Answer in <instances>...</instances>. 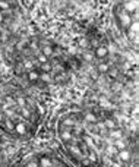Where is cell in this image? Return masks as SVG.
I'll return each mask as SVG.
<instances>
[{
  "instance_id": "cell-25",
  "label": "cell",
  "mask_w": 139,
  "mask_h": 167,
  "mask_svg": "<svg viewBox=\"0 0 139 167\" xmlns=\"http://www.w3.org/2000/svg\"><path fill=\"white\" fill-rule=\"evenodd\" d=\"M38 62L40 63H46V62H48V57H46L44 54H40L38 56Z\"/></svg>"
},
{
  "instance_id": "cell-17",
  "label": "cell",
  "mask_w": 139,
  "mask_h": 167,
  "mask_svg": "<svg viewBox=\"0 0 139 167\" xmlns=\"http://www.w3.org/2000/svg\"><path fill=\"white\" fill-rule=\"evenodd\" d=\"M19 110H21V114H22L24 117H27V119H28V117L31 116V113H29V110H28L27 107H19Z\"/></svg>"
},
{
  "instance_id": "cell-8",
  "label": "cell",
  "mask_w": 139,
  "mask_h": 167,
  "mask_svg": "<svg viewBox=\"0 0 139 167\" xmlns=\"http://www.w3.org/2000/svg\"><path fill=\"white\" fill-rule=\"evenodd\" d=\"M108 135H110L111 141H116V139H120L121 138V131H119V129H110Z\"/></svg>"
},
{
  "instance_id": "cell-23",
  "label": "cell",
  "mask_w": 139,
  "mask_h": 167,
  "mask_svg": "<svg viewBox=\"0 0 139 167\" xmlns=\"http://www.w3.org/2000/svg\"><path fill=\"white\" fill-rule=\"evenodd\" d=\"M84 59H85L86 62H91V60L94 59V54H92V53H85V54H84Z\"/></svg>"
},
{
  "instance_id": "cell-24",
  "label": "cell",
  "mask_w": 139,
  "mask_h": 167,
  "mask_svg": "<svg viewBox=\"0 0 139 167\" xmlns=\"http://www.w3.org/2000/svg\"><path fill=\"white\" fill-rule=\"evenodd\" d=\"M117 160H119V158H117ZM110 163H111L113 167H123V161H120V160H119V161H110Z\"/></svg>"
},
{
  "instance_id": "cell-32",
  "label": "cell",
  "mask_w": 139,
  "mask_h": 167,
  "mask_svg": "<svg viewBox=\"0 0 139 167\" xmlns=\"http://www.w3.org/2000/svg\"><path fill=\"white\" fill-rule=\"evenodd\" d=\"M95 160H97V158H95V155H94V154H91V155H89V161H95Z\"/></svg>"
},
{
  "instance_id": "cell-19",
  "label": "cell",
  "mask_w": 139,
  "mask_h": 167,
  "mask_svg": "<svg viewBox=\"0 0 139 167\" xmlns=\"http://www.w3.org/2000/svg\"><path fill=\"white\" fill-rule=\"evenodd\" d=\"M40 166H41V167H50V166H51V161H50L48 158H41Z\"/></svg>"
},
{
  "instance_id": "cell-14",
  "label": "cell",
  "mask_w": 139,
  "mask_h": 167,
  "mask_svg": "<svg viewBox=\"0 0 139 167\" xmlns=\"http://www.w3.org/2000/svg\"><path fill=\"white\" fill-rule=\"evenodd\" d=\"M69 151H70L72 154H75V155H81V154H82L81 148L76 147V145H70V147H69Z\"/></svg>"
},
{
  "instance_id": "cell-21",
  "label": "cell",
  "mask_w": 139,
  "mask_h": 167,
  "mask_svg": "<svg viewBox=\"0 0 139 167\" xmlns=\"http://www.w3.org/2000/svg\"><path fill=\"white\" fill-rule=\"evenodd\" d=\"M84 139H85V142H86L89 147H92V148L95 147V145H94V141H92V138H91V136H84Z\"/></svg>"
},
{
  "instance_id": "cell-6",
  "label": "cell",
  "mask_w": 139,
  "mask_h": 167,
  "mask_svg": "<svg viewBox=\"0 0 139 167\" xmlns=\"http://www.w3.org/2000/svg\"><path fill=\"white\" fill-rule=\"evenodd\" d=\"M73 138V135H72V132L69 131V129H66V131H62L60 132V139L63 141V142H67V141H70Z\"/></svg>"
},
{
  "instance_id": "cell-7",
  "label": "cell",
  "mask_w": 139,
  "mask_h": 167,
  "mask_svg": "<svg viewBox=\"0 0 139 167\" xmlns=\"http://www.w3.org/2000/svg\"><path fill=\"white\" fill-rule=\"evenodd\" d=\"M84 119H85V122H88V123H97V122H98V119H97V116H95L94 113H91V112H88V113H85V116H84Z\"/></svg>"
},
{
  "instance_id": "cell-2",
  "label": "cell",
  "mask_w": 139,
  "mask_h": 167,
  "mask_svg": "<svg viewBox=\"0 0 139 167\" xmlns=\"http://www.w3.org/2000/svg\"><path fill=\"white\" fill-rule=\"evenodd\" d=\"M120 161H123V163H126V161H129L130 158H132V155H130V152L124 148V149H120V151H117V155H116Z\"/></svg>"
},
{
  "instance_id": "cell-9",
  "label": "cell",
  "mask_w": 139,
  "mask_h": 167,
  "mask_svg": "<svg viewBox=\"0 0 139 167\" xmlns=\"http://www.w3.org/2000/svg\"><path fill=\"white\" fill-rule=\"evenodd\" d=\"M113 145L117 148V151H120V149H124V148H126V144H124V141H121V138H120V139L113 141Z\"/></svg>"
},
{
  "instance_id": "cell-29",
  "label": "cell",
  "mask_w": 139,
  "mask_h": 167,
  "mask_svg": "<svg viewBox=\"0 0 139 167\" xmlns=\"http://www.w3.org/2000/svg\"><path fill=\"white\" fill-rule=\"evenodd\" d=\"M27 167H38V163H37V161H29V163L27 164Z\"/></svg>"
},
{
  "instance_id": "cell-31",
  "label": "cell",
  "mask_w": 139,
  "mask_h": 167,
  "mask_svg": "<svg viewBox=\"0 0 139 167\" xmlns=\"http://www.w3.org/2000/svg\"><path fill=\"white\" fill-rule=\"evenodd\" d=\"M37 47H38V46H37V43H31V48H32V50H35Z\"/></svg>"
},
{
  "instance_id": "cell-3",
  "label": "cell",
  "mask_w": 139,
  "mask_h": 167,
  "mask_svg": "<svg viewBox=\"0 0 139 167\" xmlns=\"http://www.w3.org/2000/svg\"><path fill=\"white\" fill-rule=\"evenodd\" d=\"M120 25H123V27L132 25V18H130V15H129L127 12L120 13Z\"/></svg>"
},
{
  "instance_id": "cell-33",
  "label": "cell",
  "mask_w": 139,
  "mask_h": 167,
  "mask_svg": "<svg viewBox=\"0 0 139 167\" xmlns=\"http://www.w3.org/2000/svg\"><path fill=\"white\" fill-rule=\"evenodd\" d=\"M3 119H5V114H3V113H0V123L3 122Z\"/></svg>"
},
{
  "instance_id": "cell-27",
  "label": "cell",
  "mask_w": 139,
  "mask_h": 167,
  "mask_svg": "<svg viewBox=\"0 0 139 167\" xmlns=\"http://www.w3.org/2000/svg\"><path fill=\"white\" fill-rule=\"evenodd\" d=\"M107 152H111V155L113 154H117V148L113 145V147H110V148H107Z\"/></svg>"
},
{
  "instance_id": "cell-5",
  "label": "cell",
  "mask_w": 139,
  "mask_h": 167,
  "mask_svg": "<svg viewBox=\"0 0 139 167\" xmlns=\"http://www.w3.org/2000/svg\"><path fill=\"white\" fill-rule=\"evenodd\" d=\"M13 131H15L18 135H25V133H27V125L22 123V122H19V123L13 128Z\"/></svg>"
},
{
  "instance_id": "cell-18",
  "label": "cell",
  "mask_w": 139,
  "mask_h": 167,
  "mask_svg": "<svg viewBox=\"0 0 139 167\" xmlns=\"http://www.w3.org/2000/svg\"><path fill=\"white\" fill-rule=\"evenodd\" d=\"M63 125L65 126H75L76 125V120L75 119H65L63 120Z\"/></svg>"
},
{
  "instance_id": "cell-4",
  "label": "cell",
  "mask_w": 139,
  "mask_h": 167,
  "mask_svg": "<svg viewBox=\"0 0 139 167\" xmlns=\"http://www.w3.org/2000/svg\"><path fill=\"white\" fill-rule=\"evenodd\" d=\"M107 54H108V47H105V46H100V47H97V50H95V56H97V57L104 59Z\"/></svg>"
},
{
  "instance_id": "cell-11",
  "label": "cell",
  "mask_w": 139,
  "mask_h": 167,
  "mask_svg": "<svg viewBox=\"0 0 139 167\" xmlns=\"http://www.w3.org/2000/svg\"><path fill=\"white\" fill-rule=\"evenodd\" d=\"M108 69H110V66H108L107 63H100V65H98V67H97V70H98V72H101V73L108 72Z\"/></svg>"
},
{
  "instance_id": "cell-22",
  "label": "cell",
  "mask_w": 139,
  "mask_h": 167,
  "mask_svg": "<svg viewBox=\"0 0 139 167\" xmlns=\"http://www.w3.org/2000/svg\"><path fill=\"white\" fill-rule=\"evenodd\" d=\"M41 69H43V70H46V72H48V70H51V65H50L48 62H46V63H43Z\"/></svg>"
},
{
  "instance_id": "cell-28",
  "label": "cell",
  "mask_w": 139,
  "mask_h": 167,
  "mask_svg": "<svg viewBox=\"0 0 139 167\" xmlns=\"http://www.w3.org/2000/svg\"><path fill=\"white\" fill-rule=\"evenodd\" d=\"M16 103H18V104H19V107H25V100H24V98H22V97H19V98H18V101H16Z\"/></svg>"
},
{
  "instance_id": "cell-13",
  "label": "cell",
  "mask_w": 139,
  "mask_h": 167,
  "mask_svg": "<svg viewBox=\"0 0 139 167\" xmlns=\"http://www.w3.org/2000/svg\"><path fill=\"white\" fill-rule=\"evenodd\" d=\"M3 123H5V126L9 129V131H13V128H15V125H13V122H12V119H3Z\"/></svg>"
},
{
  "instance_id": "cell-34",
  "label": "cell",
  "mask_w": 139,
  "mask_h": 167,
  "mask_svg": "<svg viewBox=\"0 0 139 167\" xmlns=\"http://www.w3.org/2000/svg\"><path fill=\"white\" fill-rule=\"evenodd\" d=\"M0 22H3V13L0 12Z\"/></svg>"
},
{
  "instance_id": "cell-20",
  "label": "cell",
  "mask_w": 139,
  "mask_h": 167,
  "mask_svg": "<svg viewBox=\"0 0 139 167\" xmlns=\"http://www.w3.org/2000/svg\"><path fill=\"white\" fill-rule=\"evenodd\" d=\"M40 78H41V81H44V82H50V81H51V76H50L47 72L41 73V75H40Z\"/></svg>"
},
{
  "instance_id": "cell-15",
  "label": "cell",
  "mask_w": 139,
  "mask_h": 167,
  "mask_svg": "<svg viewBox=\"0 0 139 167\" xmlns=\"http://www.w3.org/2000/svg\"><path fill=\"white\" fill-rule=\"evenodd\" d=\"M43 54H44L46 57L51 56V54H53V48H51L50 46H44V47H43Z\"/></svg>"
},
{
  "instance_id": "cell-16",
  "label": "cell",
  "mask_w": 139,
  "mask_h": 167,
  "mask_svg": "<svg viewBox=\"0 0 139 167\" xmlns=\"http://www.w3.org/2000/svg\"><path fill=\"white\" fill-rule=\"evenodd\" d=\"M11 8V3L6 0H0V11H8Z\"/></svg>"
},
{
  "instance_id": "cell-30",
  "label": "cell",
  "mask_w": 139,
  "mask_h": 167,
  "mask_svg": "<svg viewBox=\"0 0 139 167\" xmlns=\"http://www.w3.org/2000/svg\"><path fill=\"white\" fill-rule=\"evenodd\" d=\"M37 110L40 112V114H44V113H46V110H44V107H43V106H38V107H37Z\"/></svg>"
},
{
  "instance_id": "cell-26",
  "label": "cell",
  "mask_w": 139,
  "mask_h": 167,
  "mask_svg": "<svg viewBox=\"0 0 139 167\" xmlns=\"http://www.w3.org/2000/svg\"><path fill=\"white\" fill-rule=\"evenodd\" d=\"M32 65H34V62H31V60L25 62V69H29V70H32Z\"/></svg>"
},
{
  "instance_id": "cell-35",
  "label": "cell",
  "mask_w": 139,
  "mask_h": 167,
  "mask_svg": "<svg viewBox=\"0 0 139 167\" xmlns=\"http://www.w3.org/2000/svg\"><path fill=\"white\" fill-rule=\"evenodd\" d=\"M101 167H105V166H101Z\"/></svg>"
},
{
  "instance_id": "cell-10",
  "label": "cell",
  "mask_w": 139,
  "mask_h": 167,
  "mask_svg": "<svg viewBox=\"0 0 139 167\" xmlns=\"http://www.w3.org/2000/svg\"><path fill=\"white\" fill-rule=\"evenodd\" d=\"M38 78H40V75H38V72H37V70H29V72H28V79H29L31 82L37 81Z\"/></svg>"
},
{
  "instance_id": "cell-1",
  "label": "cell",
  "mask_w": 139,
  "mask_h": 167,
  "mask_svg": "<svg viewBox=\"0 0 139 167\" xmlns=\"http://www.w3.org/2000/svg\"><path fill=\"white\" fill-rule=\"evenodd\" d=\"M123 8H124V12H127V13L136 12V8H138V2H136V0H129V2H124Z\"/></svg>"
},
{
  "instance_id": "cell-12",
  "label": "cell",
  "mask_w": 139,
  "mask_h": 167,
  "mask_svg": "<svg viewBox=\"0 0 139 167\" xmlns=\"http://www.w3.org/2000/svg\"><path fill=\"white\" fill-rule=\"evenodd\" d=\"M104 126H105V129H114L116 128V123H114V120H111V119H105V122H104Z\"/></svg>"
}]
</instances>
